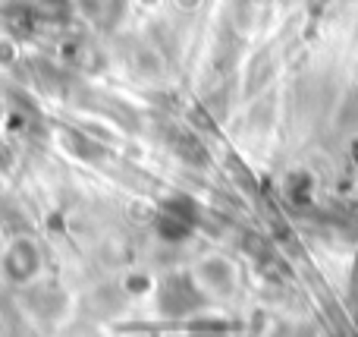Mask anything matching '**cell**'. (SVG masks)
<instances>
[{
    "label": "cell",
    "mask_w": 358,
    "mask_h": 337,
    "mask_svg": "<svg viewBox=\"0 0 358 337\" xmlns=\"http://www.w3.org/2000/svg\"><path fill=\"white\" fill-rule=\"evenodd\" d=\"M198 303V290L192 287L189 281H182V277H176V281H167V287H164L161 294V306L167 309V312H189V309H195Z\"/></svg>",
    "instance_id": "6da1fadb"
},
{
    "label": "cell",
    "mask_w": 358,
    "mask_h": 337,
    "mask_svg": "<svg viewBox=\"0 0 358 337\" xmlns=\"http://www.w3.org/2000/svg\"><path fill=\"white\" fill-rule=\"evenodd\" d=\"M35 16L38 22H66L69 16H73V4L69 0H41V4L35 6Z\"/></svg>",
    "instance_id": "7a4b0ae2"
}]
</instances>
